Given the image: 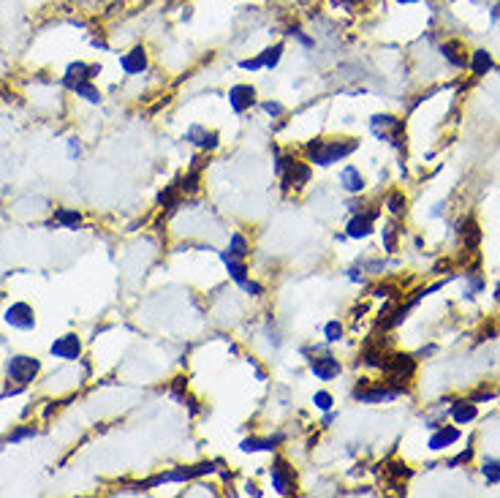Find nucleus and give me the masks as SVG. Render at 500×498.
I'll list each match as a JSON object with an SVG mask.
<instances>
[{
    "instance_id": "4be33fe9",
    "label": "nucleus",
    "mask_w": 500,
    "mask_h": 498,
    "mask_svg": "<svg viewBox=\"0 0 500 498\" xmlns=\"http://www.w3.org/2000/svg\"><path fill=\"white\" fill-rule=\"evenodd\" d=\"M467 69L473 76H484V74H489L495 69V57L487 52V50H476V52L470 54V60H467Z\"/></svg>"
},
{
    "instance_id": "b1692460",
    "label": "nucleus",
    "mask_w": 500,
    "mask_h": 498,
    "mask_svg": "<svg viewBox=\"0 0 500 498\" xmlns=\"http://www.w3.org/2000/svg\"><path fill=\"white\" fill-rule=\"evenodd\" d=\"M54 224L57 226H63V229H71V231H76V229H82V213L79 210H71V207H57L54 210Z\"/></svg>"
},
{
    "instance_id": "423d86ee",
    "label": "nucleus",
    "mask_w": 500,
    "mask_h": 498,
    "mask_svg": "<svg viewBox=\"0 0 500 498\" xmlns=\"http://www.w3.org/2000/svg\"><path fill=\"white\" fill-rule=\"evenodd\" d=\"M38 374H41V359H38V357L14 354V357H8V362H6V376H8V381H14L19 387L33 384L35 378H38Z\"/></svg>"
},
{
    "instance_id": "58836bf2",
    "label": "nucleus",
    "mask_w": 500,
    "mask_h": 498,
    "mask_svg": "<svg viewBox=\"0 0 500 498\" xmlns=\"http://www.w3.org/2000/svg\"><path fill=\"white\" fill-rule=\"evenodd\" d=\"M240 289H242V291H248L250 297H264V286H261L259 281H253V278H248V281H245Z\"/></svg>"
},
{
    "instance_id": "ddd939ff",
    "label": "nucleus",
    "mask_w": 500,
    "mask_h": 498,
    "mask_svg": "<svg viewBox=\"0 0 500 498\" xmlns=\"http://www.w3.org/2000/svg\"><path fill=\"white\" fill-rule=\"evenodd\" d=\"M343 371V365H340V359L332 354H318V357H310V374L318 378V381H335L337 376Z\"/></svg>"
},
{
    "instance_id": "473e14b6",
    "label": "nucleus",
    "mask_w": 500,
    "mask_h": 498,
    "mask_svg": "<svg viewBox=\"0 0 500 498\" xmlns=\"http://www.w3.org/2000/svg\"><path fill=\"white\" fill-rule=\"evenodd\" d=\"M313 406L318 411H332L335 409V398H332V392H327V390H318L315 395H313Z\"/></svg>"
},
{
    "instance_id": "79ce46f5",
    "label": "nucleus",
    "mask_w": 500,
    "mask_h": 498,
    "mask_svg": "<svg viewBox=\"0 0 500 498\" xmlns=\"http://www.w3.org/2000/svg\"><path fill=\"white\" fill-rule=\"evenodd\" d=\"M392 294H397L395 286H386V284H383V286H376V289H373V297H378V300H380V297L386 300V297H392Z\"/></svg>"
},
{
    "instance_id": "dca6fc26",
    "label": "nucleus",
    "mask_w": 500,
    "mask_h": 498,
    "mask_svg": "<svg viewBox=\"0 0 500 498\" xmlns=\"http://www.w3.org/2000/svg\"><path fill=\"white\" fill-rule=\"evenodd\" d=\"M147 66H150V54L147 50L136 44L134 50H128L125 54H120V69L122 74H128V76H136V74L147 71Z\"/></svg>"
},
{
    "instance_id": "f03ea898",
    "label": "nucleus",
    "mask_w": 500,
    "mask_h": 498,
    "mask_svg": "<svg viewBox=\"0 0 500 498\" xmlns=\"http://www.w3.org/2000/svg\"><path fill=\"white\" fill-rule=\"evenodd\" d=\"M275 175L283 183V191H302L310 183L313 169L293 153H275Z\"/></svg>"
},
{
    "instance_id": "3c124183",
    "label": "nucleus",
    "mask_w": 500,
    "mask_h": 498,
    "mask_svg": "<svg viewBox=\"0 0 500 498\" xmlns=\"http://www.w3.org/2000/svg\"><path fill=\"white\" fill-rule=\"evenodd\" d=\"M495 300L500 303V284H498V289H495Z\"/></svg>"
},
{
    "instance_id": "393cba45",
    "label": "nucleus",
    "mask_w": 500,
    "mask_h": 498,
    "mask_svg": "<svg viewBox=\"0 0 500 498\" xmlns=\"http://www.w3.org/2000/svg\"><path fill=\"white\" fill-rule=\"evenodd\" d=\"M69 90L76 95V98H85L87 104H101V101H104L101 90L93 85V79H87V82H76V85H71Z\"/></svg>"
},
{
    "instance_id": "8fccbe9b",
    "label": "nucleus",
    "mask_w": 500,
    "mask_h": 498,
    "mask_svg": "<svg viewBox=\"0 0 500 498\" xmlns=\"http://www.w3.org/2000/svg\"><path fill=\"white\" fill-rule=\"evenodd\" d=\"M492 17H495V19L500 17V3H498V6H495V11H492Z\"/></svg>"
},
{
    "instance_id": "0eeeda50",
    "label": "nucleus",
    "mask_w": 500,
    "mask_h": 498,
    "mask_svg": "<svg viewBox=\"0 0 500 498\" xmlns=\"http://www.w3.org/2000/svg\"><path fill=\"white\" fill-rule=\"evenodd\" d=\"M269 482L277 496H293L296 493V471L286 458H275L269 468Z\"/></svg>"
},
{
    "instance_id": "c03bdc74",
    "label": "nucleus",
    "mask_w": 500,
    "mask_h": 498,
    "mask_svg": "<svg viewBox=\"0 0 500 498\" xmlns=\"http://www.w3.org/2000/svg\"><path fill=\"white\" fill-rule=\"evenodd\" d=\"M245 496H253V498H261L264 496V490H261L256 482H245Z\"/></svg>"
},
{
    "instance_id": "6ab92c4d",
    "label": "nucleus",
    "mask_w": 500,
    "mask_h": 498,
    "mask_svg": "<svg viewBox=\"0 0 500 498\" xmlns=\"http://www.w3.org/2000/svg\"><path fill=\"white\" fill-rule=\"evenodd\" d=\"M221 262L226 265L228 278H231L237 286H242L248 278H250V267H248V262H245V259H237V256H231L228 250H221Z\"/></svg>"
},
{
    "instance_id": "1a4fd4ad",
    "label": "nucleus",
    "mask_w": 500,
    "mask_h": 498,
    "mask_svg": "<svg viewBox=\"0 0 500 498\" xmlns=\"http://www.w3.org/2000/svg\"><path fill=\"white\" fill-rule=\"evenodd\" d=\"M370 131L383 139V142H392L395 147H400V134H402V120L395 117V115H373L370 117Z\"/></svg>"
},
{
    "instance_id": "bb28decb",
    "label": "nucleus",
    "mask_w": 500,
    "mask_h": 498,
    "mask_svg": "<svg viewBox=\"0 0 500 498\" xmlns=\"http://www.w3.org/2000/svg\"><path fill=\"white\" fill-rule=\"evenodd\" d=\"M228 253L231 256H237V259H248V253H250V240L245 237V234H240V231H234L231 237H228Z\"/></svg>"
},
{
    "instance_id": "7c9ffc66",
    "label": "nucleus",
    "mask_w": 500,
    "mask_h": 498,
    "mask_svg": "<svg viewBox=\"0 0 500 498\" xmlns=\"http://www.w3.org/2000/svg\"><path fill=\"white\" fill-rule=\"evenodd\" d=\"M35 436H38V427L35 425H19L14 433L6 436V441L8 444H19V441H28V439H35Z\"/></svg>"
},
{
    "instance_id": "4c0bfd02",
    "label": "nucleus",
    "mask_w": 500,
    "mask_h": 498,
    "mask_svg": "<svg viewBox=\"0 0 500 498\" xmlns=\"http://www.w3.org/2000/svg\"><path fill=\"white\" fill-rule=\"evenodd\" d=\"M289 36L296 38V41H299L302 47H308V50H313V47H315V38L305 36V30H299V28H289Z\"/></svg>"
},
{
    "instance_id": "cd10ccee",
    "label": "nucleus",
    "mask_w": 500,
    "mask_h": 498,
    "mask_svg": "<svg viewBox=\"0 0 500 498\" xmlns=\"http://www.w3.org/2000/svg\"><path fill=\"white\" fill-rule=\"evenodd\" d=\"M400 226H397L395 221H389L383 229H380V243H383V250L386 253H397V237H400Z\"/></svg>"
},
{
    "instance_id": "f257e3e1",
    "label": "nucleus",
    "mask_w": 500,
    "mask_h": 498,
    "mask_svg": "<svg viewBox=\"0 0 500 498\" xmlns=\"http://www.w3.org/2000/svg\"><path fill=\"white\" fill-rule=\"evenodd\" d=\"M356 150H359V139H351V137H343V139H310L305 144L308 161L313 166H321V169L351 158Z\"/></svg>"
},
{
    "instance_id": "6e6552de",
    "label": "nucleus",
    "mask_w": 500,
    "mask_h": 498,
    "mask_svg": "<svg viewBox=\"0 0 500 498\" xmlns=\"http://www.w3.org/2000/svg\"><path fill=\"white\" fill-rule=\"evenodd\" d=\"M380 215V207L376 210H359V213L351 215V221H348V226H345V237H351V240H367L373 231H376V221H378Z\"/></svg>"
},
{
    "instance_id": "e433bc0d",
    "label": "nucleus",
    "mask_w": 500,
    "mask_h": 498,
    "mask_svg": "<svg viewBox=\"0 0 500 498\" xmlns=\"http://www.w3.org/2000/svg\"><path fill=\"white\" fill-rule=\"evenodd\" d=\"M261 109H264V112H267L272 120H277V117H283V115H286V107H283L280 101H264V104H261Z\"/></svg>"
},
{
    "instance_id": "2eb2a0df",
    "label": "nucleus",
    "mask_w": 500,
    "mask_h": 498,
    "mask_svg": "<svg viewBox=\"0 0 500 498\" xmlns=\"http://www.w3.org/2000/svg\"><path fill=\"white\" fill-rule=\"evenodd\" d=\"M228 107L231 112H237V115H245V112H250V109L256 107V88L253 85H234V88L228 90Z\"/></svg>"
},
{
    "instance_id": "a19ab883",
    "label": "nucleus",
    "mask_w": 500,
    "mask_h": 498,
    "mask_svg": "<svg viewBox=\"0 0 500 498\" xmlns=\"http://www.w3.org/2000/svg\"><path fill=\"white\" fill-rule=\"evenodd\" d=\"M495 395H498V390H489V387H484V390H479L476 395H470V400H476V403H484V400H495Z\"/></svg>"
},
{
    "instance_id": "4468645a",
    "label": "nucleus",
    "mask_w": 500,
    "mask_h": 498,
    "mask_svg": "<svg viewBox=\"0 0 500 498\" xmlns=\"http://www.w3.org/2000/svg\"><path fill=\"white\" fill-rule=\"evenodd\" d=\"M463 439V430L457 425H438L432 430V436L427 439V449L430 452H443L448 446H454Z\"/></svg>"
},
{
    "instance_id": "7ed1b4c3",
    "label": "nucleus",
    "mask_w": 500,
    "mask_h": 498,
    "mask_svg": "<svg viewBox=\"0 0 500 498\" xmlns=\"http://www.w3.org/2000/svg\"><path fill=\"white\" fill-rule=\"evenodd\" d=\"M215 463H199V465H180V468H172V471H163V474H156L147 482H139L134 485L131 493H144V490H153L158 485H166V482H190L199 480V477H207V474H215Z\"/></svg>"
},
{
    "instance_id": "9d476101",
    "label": "nucleus",
    "mask_w": 500,
    "mask_h": 498,
    "mask_svg": "<svg viewBox=\"0 0 500 498\" xmlns=\"http://www.w3.org/2000/svg\"><path fill=\"white\" fill-rule=\"evenodd\" d=\"M3 321H6L8 327L19 330V332H30V330H35V311H33V305L11 303L8 308H6V313H3Z\"/></svg>"
},
{
    "instance_id": "f3484780",
    "label": "nucleus",
    "mask_w": 500,
    "mask_h": 498,
    "mask_svg": "<svg viewBox=\"0 0 500 498\" xmlns=\"http://www.w3.org/2000/svg\"><path fill=\"white\" fill-rule=\"evenodd\" d=\"M95 74H101V66L98 63H85V60H76V63H71L66 74H63V88L69 90L71 85H76V82H87V79H93Z\"/></svg>"
},
{
    "instance_id": "c756f323",
    "label": "nucleus",
    "mask_w": 500,
    "mask_h": 498,
    "mask_svg": "<svg viewBox=\"0 0 500 498\" xmlns=\"http://www.w3.org/2000/svg\"><path fill=\"white\" fill-rule=\"evenodd\" d=\"M463 237H465V248L473 250L476 245H479V240H482V229H479V224L473 221V218H467V221H463Z\"/></svg>"
},
{
    "instance_id": "20e7f679",
    "label": "nucleus",
    "mask_w": 500,
    "mask_h": 498,
    "mask_svg": "<svg viewBox=\"0 0 500 498\" xmlns=\"http://www.w3.org/2000/svg\"><path fill=\"white\" fill-rule=\"evenodd\" d=\"M400 395H405V392L400 390V387H395V384H389V381H370V378H362V381L354 387V400L367 403V406L392 403Z\"/></svg>"
},
{
    "instance_id": "39448f33",
    "label": "nucleus",
    "mask_w": 500,
    "mask_h": 498,
    "mask_svg": "<svg viewBox=\"0 0 500 498\" xmlns=\"http://www.w3.org/2000/svg\"><path fill=\"white\" fill-rule=\"evenodd\" d=\"M380 371L386 374V381H389V384H395V387H400L402 392H408V384H405V381H411L416 376V357L386 354Z\"/></svg>"
},
{
    "instance_id": "5701e85b",
    "label": "nucleus",
    "mask_w": 500,
    "mask_h": 498,
    "mask_svg": "<svg viewBox=\"0 0 500 498\" xmlns=\"http://www.w3.org/2000/svg\"><path fill=\"white\" fill-rule=\"evenodd\" d=\"M441 52L446 57V63H451L454 69H467L465 50H463L460 41H446V44H441Z\"/></svg>"
},
{
    "instance_id": "9b49d317",
    "label": "nucleus",
    "mask_w": 500,
    "mask_h": 498,
    "mask_svg": "<svg viewBox=\"0 0 500 498\" xmlns=\"http://www.w3.org/2000/svg\"><path fill=\"white\" fill-rule=\"evenodd\" d=\"M50 354L54 359H63V362H76V359H82V338L76 332H66V335L52 340Z\"/></svg>"
},
{
    "instance_id": "f704fd0d",
    "label": "nucleus",
    "mask_w": 500,
    "mask_h": 498,
    "mask_svg": "<svg viewBox=\"0 0 500 498\" xmlns=\"http://www.w3.org/2000/svg\"><path fill=\"white\" fill-rule=\"evenodd\" d=\"M389 477H392V480H408V477H411V468L400 461L389 463Z\"/></svg>"
},
{
    "instance_id": "ea45409f",
    "label": "nucleus",
    "mask_w": 500,
    "mask_h": 498,
    "mask_svg": "<svg viewBox=\"0 0 500 498\" xmlns=\"http://www.w3.org/2000/svg\"><path fill=\"white\" fill-rule=\"evenodd\" d=\"M240 69L242 71H259V69H264V66H261V57L256 54V57H245V60H240Z\"/></svg>"
},
{
    "instance_id": "37998d69",
    "label": "nucleus",
    "mask_w": 500,
    "mask_h": 498,
    "mask_svg": "<svg viewBox=\"0 0 500 498\" xmlns=\"http://www.w3.org/2000/svg\"><path fill=\"white\" fill-rule=\"evenodd\" d=\"M69 156H71L74 161L82 158V144H79V139H74V137L69 139Z\"/></svg>"
},
{
    "instance_id": "09e8293b",
    "label": "nucleus",
    "mask_w": 500,
    "mask_h": 498,
    "mask_svg": "<svg viewBox=\"0 0 500 498\" xmlns=\"http://www.w3.org/2000/svg\"><path fill=\"white\" fill-rule=\"evenodd\" d=\"M395 3H400V6H414V3H421V0H395Z\"/></svg>"
},
{
    "instance_id": "c85d7f7f",
    "label": "nucleus",
    "mask_w": 500,
    "mask_h": 498,
    "mask_svg": "<svg viewBox=\"0 0 500 498\" xmlns=\"http://www.w3.org/2000/svg\"><path fill=\"white\" fill-rule=\"evenodd\" d=\"M283 52H286V44H280V41H277V44H272V47H267V50L259 54L261 66H264V69H277V63H280Z\"/></svg>"
},
{
    "instance_id": "de8ad7c7",
    "label": "nucleus",
    "mask_w": 500,
    "mask_h": 498,
    "mask_svg": "<svg viewBox=\"0 0 500 498\" xmlns=\"http://www.w3.org/2000/svg\"><path fill=\"white\" fill-rule=\"evenodd\" d=\"M335 422V411H327V417H324V422H321V427H329Z\"/></svg>"
},
{
    "instance_id": "49530a36",
    "label": "nucleus",
    "mask_w": 500,
    "mask_h": 498,
    "mask_svg": "<svg viewBox=\"0 0 500 498\" xmlns=\"http://www.w3.org/2000/svg\"><path fill=\"white\" fill-rule=\"evenodd\" d=\"M359 210H364V202L362 199H351V202H348V213L354 215V213H359Z\"/></svg>"
},
{
    "instance_id": "72a5a7b5",
    "label": "nucleus",
    "mask_w": 500,
    "mask_h": 498,
    "mask_svg": "<svg viewBox=\"0 0 500 498\" xmlns=\"http://www.w3.org/2000/svg\"><path fill=\"white\" fill-rule=\"evenodd\" d=\"M324 338H327V343L343 340V324H340V321H327V327H324Z\"/></svg>"
},
{
    "instance_id": "a211bd4d",
    "label": "nucleus",
    "mask_w": 500,
    "mask_h": 498,
    "mask_svg": "<svg viewBox=\"0 0 500 498\" xmlns=\"http://www.w3.org/2000/svg\"><path fill=\"white\" fill-rule=\"evenodd\" d=\"M448 417H451L454 425H470V422H476V417H479V403L470 400V398H460V400L451 403Z\"/></svg>"
},
{
    "instance_id": "2f4dec72",
    "label": "nucleus",
    "mask_w": 500,
    "mask_h": 498,
    "mask_svg": "<svg viewBox=\"0 0 500 498\" xmlns=\"http://www.w3.org/2000/svg\"><path fill=\"white\" fill-rule=\"evenodd\" d=\"M482 474H484V480L489 482V485H500V461H498V458H489V461H484Z\"/></svg>"
},
{
    "instance_id": "f8f14e48",
    "label": "nucleus",
    "mask_w": 500,
    "mask_h": 498,
    "mask_svg": "<svg viewBox=\"0 0 500 498\" xmlns=\"http://www.w3.org/2000/svg\"><path fill=\"white\" fill-rule=\"evenodd\" d=\"M185 142H190L196 150H202V153H212V150L221 147V137H218V131H209L207 125L193 123L188 131H185Z\"/></svg>"
},
{
    "instance_id": "a878e982",
    "label": "nucleus",
    "mask_w": 500,
    "mask_h": 498,
    "mask_svg": "<svg viewBox=\"0 0 500 498\" xmlns=\"http://www.w3.org/2000/svg\"><path fill=\"white\" fill-rule=\"evenodd\" d=\"M383 207L389 210V213L395 215V218H400V215L408 213V199H405V194L402 191H389V196H386V202H383Z\"/></svg>"
},
{
    "instance_id": "c9c22d12",
    "label": "nucleus",
    "mask_w": 500,
    "mask_h": 498,
    "mask_svg": "<svg viewBox=\"0 0 500 498\" xmlns=\"http://www.w3.org/2000/svg\"><path fill=\"white\" fill-rule=\"evenodd\" d=\"M470 461H473V446H465V449H463L457 458H451L446 465L448 468H460V465H465V463H470Z\"/></svg>"
},
{
    "instance_id": "412c9836",
    "label": "nucleus",
    "mask_w": 500,
    "mask_h": 498,
    "mask_svg": "<svg viewBox=\"0 0 500 498\" xmlns=\"http://www.w3.org/2000/svg\"><path fill=\"white\" fill-rule=\"evenodd\" d=\"M286 441V436L283 433H277L272 439H259V436H248L245 441L240 444L242 452H275L277 446Z\"/></svg>"
},
{
    "instance_id": "aec40b11",
    "label": "nucleus",
    "mask_w": 500,
    "mask_h": 498,
    "mask_svg": "<svg viewBox=\"0 0 500 498\" xmlns=\"http://www.w3.org/2000/svg\"><path fill=\"white\" fill-rule=\"evenodd\" d=\"M340 188H343L345 194L351 196H359L367 188V183H364V175L356 169V166H345L343 172H340Z\"/></svg>"
},
{
    "instance_id": "a18cd8bd",
    "label": "nucleus",
    "mask_w": 500,
    "mask_h": 498,
    "mask_svg": "<svg viewBox=\"0 0 500 498\" xmlns=\"http://www.w3.org/2000/svg\"><path fill=\"white\" fill-rule=\"evenodd\" d=\"M364 270L362 267H351L348 270V281H354V284H364Z\"/></svg>"
}]
</instances>
